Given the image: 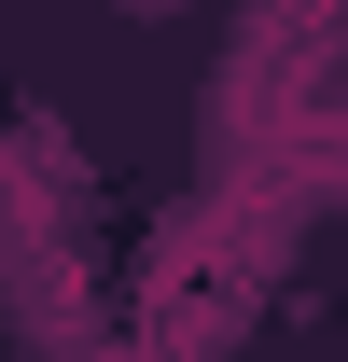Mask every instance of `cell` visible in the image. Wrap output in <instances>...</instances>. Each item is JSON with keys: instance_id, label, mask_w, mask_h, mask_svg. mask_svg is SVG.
Wrapping results in <instances>:
<instances>
[{"instance_id": "1", "label": "cell", "mask_w": 348, "mask_h": 362, "mask_svg": "<svg viewBox=\"0 0 348 362\" xmlns=\"http://www.w3.org/2000/svg\"><path fill=\"white\" fill-rule=\"evenodd\" d=\"M112 14H139V28H153V14H195V0H112Z\"/></svg>"}]
</instances>
